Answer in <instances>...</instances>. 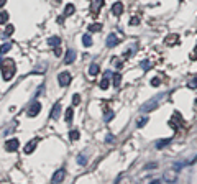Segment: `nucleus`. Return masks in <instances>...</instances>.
<instances>
[{
    "mask_svg": "<svg viewBox=\"0 0 197 184\" xmlns=\"http://www.w3.org/2000/svg\"><path fill=\"white\" fill-rule=\"evenodd\" d=\"M13 31H15L13 25H7V28H5V38H7V36H12V35H13Z\"/></svg>",
    "mask_w": 197,
    "mask_h": 184,
    "instance_id": "26",
    "label": "nucleus"
},
{
    "mask_svg": "<svg viewBox=\"0 0 197 184\" xmlns=\"http://www.w3.org/2000/svg\"><path fill=\"white\" fill-rule=\"evenodd\" d=\"M120 43V40H118V36L115 35V33H110V35L107 36V46L108 48H113V46H117Z\"/></svg>",
    "mask_w": 197,
    "mask_h": 184,
    "instance_id": "7",
    "label": "nucleus"
},
{
    "mask_svg": "<svg viewBox=\"0 0 197 184\" xmlns=\"http://www.w3.org/2000/svg\"><path fill=\"white\" fill-rule=\"evenodd\" d=\"M113 141H115V136H113L112 133H108L107 136H105V143H107V145H108V143H113Z\"/></svg>",
    "mask_w": 197,
    "mask_h": 184,
    "instance_id": "34",
    "label": "nucleus"
},
{
    "mask_svg": "<svg viewBox=\"0 0 197 184\" xmlns=\"http://www.w3.org/2000/svg\"><path fill=\"white\" fill-rule=\"evenodd\" d=\"M59 114H61V104L56 102L54 107H53V110H51V119L53 120H57V119H59Z\"/></svg>",
    "mask_w": 197,
    "mask_h": 184,
    "instance_id": "9",
    "label": "nucleus"
},
{
    "mask_svg": "<svg viewBox=\"0 0 197 184\" xmlns=\"http://www.w3.org/2000/svg\"><path fill=\"white\" fill-rule=\"evenodd\" d=\"M40 112H41V104L38 102V100H33L30 108H28V112H26V115L30 117V119H33V117H36Z\"/></svg>",
    "mask_w": 197,
    "mask_h": 184,
    "instance_id": "4",
    "label": "nucleus"
},
{
    "mask_svg": "<svg viewBox=\"0 0 197 184\" xmlns=\"http://www.w3.org/2000/svg\"><path fill=\"white\" fill-rule=\"evenodd\" d=\"M54 2H57V3H59V2H61V0H54Z\"/></svg>",
    "mask_w": 197,
    "mask_h": 184,
    "instance_id": "43",
    "label": "nucleus"
},
{
    "mask_svg": "<svg viewBox=\"0 0 197 184\" xmlns=\"http://www.w3.org/2000/svg\"><path fill=\"white\" fill-rule=\"evenodd\" d=\"M141 68H143V71H148L151 68V63L148 59H145V61H141Z\"/></svg>",
    "mask_w": 197,
    "mask_h": 184,
    "instance_id": "31",
    "label": "nucleus"
},
{
    "mask_svg": "<svg viewBox=\"0 0 197 184\" xmlns=\"http://www.w3.org/2000/svg\"><path fill=\"white\" fill-rule=\"evenodd\" d=\"M82 43H84V46H92V38H90V35H84L82 36Z\"/></svg>",
    "mask_w": 197,
    "mask_h": 184,
    "instance_id": "19",
    "label": "nucleus"
},
{
    "mask_svg": "<svg viewBox=\"0 0 197 184\" xmlns=\"http://www.w3.org/2000/svg\"><path fill=\"white\" fill-rule=\"evenodd\" d=\"M120 82H122V76H120L118 72H115V74H113V86H115V87H118V86H120Z\"/></svg>",
    "mask_w": 197,
    "mask_h": 184,
    "instance_id": "22",
    "label": "nucleus"
},
{
    "mask_svg": "<svg viewBox=\"0 0 197 184\" xmlns=\"http://www.w3.org/2000/svg\"><path fill=\"white\" fill-rule=\"evenodd\" d=\"M74 12H76V7L73 5V3H68L66 8H64V17H71Z\"/></svg>",
    "mask_w": 197,
    "mask_h": 184,
    "instance_id": "15",
    "label": "nucleus"
},
{
    "mask_svg": "<svg viewBox=\"0 0 197 184\" xmlns=\"http://www.w3.org/2000/svg\"><path fill=\"white\" fill-rule=\"evenodd\" d=\"M66 122H71L73 120V117H74V110H73V107H69L68 110H66Z\"/></svg>",
    "mask_w": 197,
    "mask_h": 184,
    "instance_id": "20",
    "label": "nucleus"
},
{
    "mask_svg": "<svg viewBox=\"0 0 197 184\" xmlns=\"http://www.w3.org/2000/svg\"><path fill=\"white\" fill-rule=\"evenodd\" d=\"M192 53H194V54H192V59H197V45H195V48H194Z\"/></svg>",
    "mask_w": 197,
    "mask_h": 184,
    "instance_id": "38",
    "label": "nucleus"
},
{
    "mask_svg": "<svg viewBox=\"0 0 197 184\" xmlns=\"http://www.w3.org/2000/svg\"><path fill=\"white\" fill-rule=\"evenodd\" d=\"M2 64H3V59H2V54H0V68H2Z\"/></svg>",
    "mask_w": 197,
    "mask_h": 184,
    "instance_id": "42",
    "label": "nucleus"
},
{
    "mask_svg": "<svg viewBox=\"0 0 197 184\" xmlns=\"http://www.w3.org/2000/svg\"><path fill=\"white\" fill-rule=\"evenodd\" d=\"M61 54H62V51H61V45H59V46H54V56H57V58H59Z\"/></svg>",
    "mask_w": 197,
    "mask_h": 184,
    "instance_id": "35",
    "label": "nucleus"
},
{
    "mask_svg": "<svg viewBox=\"0 0 197 184\" xmlns=\"http://www.w3.org/2000/svg\"><path fill=\"white\" fill-rule=\"evenodd\" d=\"M5 3H7V0H0V7H3Z\"/></svg>",
    "mask_w": 197,
    "mask_h": 184,
    "instance_id": "41",
    "label": "nucleus"
},
{
    "mask_svg": "<svg viewBox=\"0 0 197 184\" xmlns=\"http://www.w3.org/2000/svg\"><path fill=\"white\" fill-rule=\"evenodd\" d=\"M156 166H158L156 163H151V164H148V166H146V169H150V168H151V169H155Z\"/></svg>",
    "mask_w": 197,
    "mask_h": 184,
    "instance_id": "39",
    "label": "nucleus"
},
{
    "mask_svg": "<svg viewBox=\"0 0 197 184\" xmlns=\"http://www.w3.org/2000/svg\"><path fill=\"white\" fill-rule=\"evenodd\" d=\"M112 13L115 17H120L123 13V3L122 2H115L113 5H112Z\"/></svg>",
    "mask_w": 197,
    "mask_h": 184,
    "instance_id": "8",
    "label": "nucleus"
},
{
    "mask_svg": "<svg viewBox=\"0 0 197 184\" xmlns=\"http://www.w3.org/2000/svg\"><path fill=\"white\" fill-rule=\"evenodd\" d=\"M71 74L68 72V71H62V72L57 74V82H59V86L61 87H66V86H69L71 84Z\"/></svg>",
    "mask_w": 197,
    "mask_h": 184,
    "instance_id": "3",
    "label": "nucleus"
},
{
    "mask_svg": "<svg viewBox=\"0 0 197 184\" xmlns=\"http://www.w3.org/2000/svg\"><path fill=\"white\" fill-rule=\"evenodd\" d=\"M79 136H81V135H79L77 130H71V133H69V138H71V140L76 141V140H79Z\"/></svg>",
    "mask_w": 197,
    "mask_h": 184,
    "instance_id": "27",
    "label": "nucleus"
},
{
    "mask_svg": "<svg viewBox=\"0 0 197 184\" xmlns=\"http://www.w3.org/2000/svg\"><path fill=\"white\" fill-rule=\"evenodd\" d=\"M77 163L81 164V166H85V164H87V156H85V155H79V156H77Z\"/></svg>",
    "mask_w": 197,
    "mask_h": 184,
    "instance_id": "23",
    "label": "nucleus"
},
{
    "mask_svg": "<svg viewBox=\"0 0 197 184\" xmlns=\"http://www.w3.org/2000/svg\"><path fill=\"white\" fill-rule=\"evenodd\" d=\"M2 74H3V81H12L13 74H15V66H13V61H7L5 64L2 66Z\"/></svg>",
    "mask_w": 197,
    "mask_h": 184,
    "instance_id": "2",
    "label": "nucleus"
},
{
    "mask_svg": "<svg viewBox=\"0 0 197 184\" xmlns=\"http://www.w3.org/2000/svg\"><path fill=\"white\" fill-rule=\"evenodd\" d=\"M195 105H197V99H195Z\"/></svg>",
    "mask_w": 197,
    "mask_h": 184,
    "instance_id": "44",
    "label": "nucleus"
},
{
    "mask_svg": "<svg viewBox=\"0 0 197 184\" xmlns=\"http://www.w3.org/2000/svg\"><path fill=\"white\" fill-rule=\"evenodd\" d=\"M171 143V138H164V140H158L156 141V150H163L164 146H167Z\"/></svg>",
    "mask_w": 197,
    "mask_h": 184,
    "instance_id": "13",
    "label": "nucleus"
},
{
    "mask_svg": "<svg viewBox=\"0 0 197 184\" xmlns=\"http://www.w3.org/2000/svg\"><path fill=\"white\" fill-rule=\"evenodd\" d=\"M166 97V94L163 92V94H158L156 97H153L151 100H148L145 105L141 107V112H151V110H155V108H158V104H160L161 99H164Z\"/></svg>",
    "mask_w": 197,
    "mask_h": 184,
    "instance_id": "1",
    "label": "nucleus"
},
{
    "mask_svg": "<svg viewBox=\"0 0 197 184\" xmlns=\"http://www.w3.org/2000/svg\"><path fill=\"white\" fill-rule=\"evenodd\" d=\"M102 30V25L100 23H92V25L89 26V31H100Z\"/></svg>",
    "mask_w": 197,
    "mask_h": 184,
    "instance_id": "24",
    "label": "nucleus"
},
{
    "mask_svg": "<svg viewBox=\"0 0 197 184\" xmlns=\"http://www.w3.org/2000/svg\"><path fill=\"white\" fill-rule=\"evenodd\" d=\"M184 166V163H174L172 164V169H176V171H179V169Z\"/></svg>",
    "mask_w": 197,
    "mask_h": 184,
    "instance_id": "36",
    "label": "nucleus"
},
{
    "mask_svg": "<svg viewBox=\"0 0 197 184\" xmlns=\"http://www.w3.org/2000/svg\"><path fill=\"white\" fill-rule=\"evenodd\" d=\"M18 146H20L18 140L13 138V140H8L7 143H5V150H7L8 153H13V151H17V150H18Z\"/></svg>",
    "mask_w": 197,
    "mask_h": 184,
    "instance_id": "5",
    "label": "nucleus"
},
{
    "mask_svg": "<svg viewBox=\"0 0 197 184\" xmlns=\"http://www.w3.org/2000/svg\"><path fill=\"white\" fill-rule=\"evenodd\" d=\"M102 5H104V0H94V2H92V13H94V15L100 10V8H102Z\"/></svg>",
    "mask_w": 197,
    "mask_h": 184,
    "instance_id": "12",
    "label": "nucleus"
},
{
    "mask_svg": "<svg viewBox=\"0 0 197 184\" xmlns=\"http://www.w3.org/2000/svg\"><path fill=\"white\" fill-rule=\"evenodd\" d=\"M46 69V66L45 64H40V66H38V68L36 69H33V74H38V72H43V71H45Z\"/></svg>",
    "mask_w": 197,
    "mask_h": 184,
    "instance_id": "33",
    "label": "nucleus"
},
{
    "mask_svg": "<svg viewBox=\"0 0 197 184\" xmlns=\"http://www.w3.org/2000/svg\"><path fill=\"white\" fill-rule=\"evenodd\" d=\"M36 143H38V138H35V140H31L30 143H28V145L25 146V153H26V155H30V153L33 151V150L36 148Z\"/></svg>",
    "mask_w": 197,
    "mask_h": 184,
    "instance_id": "11",
    "label": "nucleus"
},
{
    "mask_svg": "<svg viewBox=\"0 0 197 184\" xmlns=\"http://www.w3.org/2000/svg\"><path fill=\"white\" fill-rule=\"evenodd\" d=\"M10 48H12V43L10 41H7V43H3L2 46H0V54H5V53H8V51H10Z\"/></svg>",
    "mask_w": 197,
    "mask_h": 184,
    "instance_id": "16",
    "label": "nucleus"
},
{
    "mask_svg": "<svg viewBox=\"0 0 197 184\" xmlns=\"http://www.w3.org/2000/svg\"><path fill=\"white\" fill-rule=\"evenodd\" d=\"M177 38V36H169V38H167V43H169V45H172V43H174V40Z\"/></svg>",
    "mask_w": 197,
    "mask_h": 184,
    "instance_id": "37",
    "label": "nucleus"
},
{
    "mask_svg": "<svg viewBox=\"0 0 197 184\" xmlns=\"http://www.w3.org/2000/svg\"><path fill=\"white\" fill-rule=\"evenodd\" d=\"M79 102H81V96L79 94H74L73 96V105H79Z\"/></svg>",
    "mask_w": 197,
    "mask_h": 184,
    "instance_id": "32",
    "label": "nucleus"
},
{
    "mask_svg": "<svg viewBox=\"0 0 197 184\" xmlns=\"http://www.w3.org/2000/svg\"><path fill=\"white\" fill-rule=\"evenodd\" d=\"M151 86H153V87H160V86H161V79H160V77H153V79H151Z\"/></svg>",
    "mask_w": 197,
    "mask_h": 184,
    "instance_id": "30",
    "label": "nucleus"
},
{
    "mask_svg": "<svg viewBox=\"0 0 197 184\" xmlns=\"http://www.w3.org/2000/svg\"><path fill=\"white\" fill-rule=\"evenodd\" d=\"M64 176H66L64 169H59V171H56V173H54V176H53V182H54V184L61 182L62 179H64Z\"/></svg>",
    "mask_w": 197,
    "mask_h": 184,
    "instance_id": "10",
    "label": "nucleus"
},
{
    "mask_svg": "<svg viewBox=\"0 0 197 184\" xmlns=\"http://www.w3.org/2000/svg\"><path fill=\"white\" fill-rule=\"evenodd\" d=\"M76 58H77V54H76V51L74 49H68L66 51V56H64V63L66 64H73Z\"/></svg>",
    "mask_w": 197,
    "mask_h": 184,
    "instance_id": "6",
    "label": "nucleus"
},
{
    "mask_svg": "<svg viewBox=\"0 0 197 184\" xmlns=\"http://www.w3.org/2000/svg\"><path fill=\"white\" fill-rule=\"evenodd\" d=\"M187 87H189V89H197V76L192 77L191 81L187 82Z\"/></svg>",
    "mask_w": 197,
    "mask_h": 184,
    "instance_id": "25",
    "label": "nucleus"
},
{
    "mask_svg": "<svg viewBox=\"0 0 197 184\" xmlns=\"http://www.w3.org/2000/svg\"><path fill=\"white\" fill-rule=\"evenodd\" d=\"M108 86H110V79H108V77H104L102 81H100V84H99V87L102 89V91H105V89H108Z\"/></svg>",
    "mask_w": 197,
    "mask_h": 184,
    "instance_id": "18",
    "label": "nucleus"
},
{
    "mask_svg": "<svg viewBox=\"0 0 197 184\" xmlns=\"http://www.w3.org/2000/svg\"><path fill=\"white\" fill-rule=\"evenodd\" d=\"M148 120H150L148 117H141V119L136 122V127H138V128H143V127H145V125L148 123Z\"/></svg>",
    "mask_w": 197,
    "mask_h": 184,
    "instance_id": "21",
    "label": "nucleus"
},
{
    "mask_svg": "<svg viewBox=\"0 0 197 184\" xmlns=\"http://www.w3.org/2000/svg\"><path fill=\"white\" fill-rule=\"evenodd\" d=\"M7 22H8V13L0 12V23H7Z\"/></svg>",
    "mask_w": 197,
    "mask_h": 184,
    "instance_id": "28",
    "label": "nucleus"
},
{
    "mask_svg": "<svg viewBox=\"0 0 197 184\" xmlns=\"http://www.w3.org/2000/svg\"><path fill=\"white\" fill-rule=\"evenodd\" d=\"M113 117H115V114H113V112H107V114L104 115V122H107V123H108V122L112 120Z\"/></svg>",
    "mask_w": 197,
    "mask_h": 184,
    "instance_id": "29",
    "label": "nucleus"
},
{
    "mask_svg": "<svg viewBox=\"0 0 197 184\" xmlns=\"http://www.w3.org/2000/svg\"><path fill=\"white\" fill-rule=\"evenodd\" d=\"M99 71H100V68H99V64H95V63H92L89 66V74L90 76H97L99 74Z\"/></svg>",
    "mask_w": 197,
    "mask_h": 184,
    "instance_id": "14",
    "label": "nucleus"
},
{
    "mask_svg": "<svg viewBox=\"0 0 197 184\" xmlns=\"http://www.w3.org/2000/svg\"><path fill=\"white\" fill-rule=\"evenodd\" d=\"M48 45H49V46H59L61 45V38H57V36H51V38L48 40Z\"/></svg>",
    "mask_w": 197,
    "mask_h": 184,
    "instance_id": "17",
    "label": "nucleus"
},
{
    "mask_svg": "<svg viewBox=\"0 0 197 184\" xmlns=\"http://www.w3.org/2000/svg\"><path fill=\"white\" fill-rule=\"evenodd\" d=\"M112 76V71H105V77H110Z\"/></svg>",
    "mask_w": 197,
    "mask_h": 184,
    "instance_id": "40",
    "label": "nucleus"
}]
</instances>
